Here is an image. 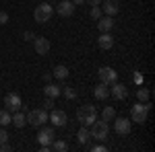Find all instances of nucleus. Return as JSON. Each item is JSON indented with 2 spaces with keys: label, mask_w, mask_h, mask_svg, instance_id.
<instances>
[{
  "label": "nucleus",
  "mask_w": 155,
  "mask_h": 152,
  "mask_svg": "<svg viewBox=\"0 0 155 152\" xmlns=\"http://www.w3.org/2000/svg\"><path fill=\"white\" fill-rule=\"evenodd\" d=\"M77 119L81 121V126H87V128H89V126L97 119L95 105H83V107H79V109H77Z\"/></svg>",
  "instance_id": "f257e3e1"
},
{
  "label": "nucleus",
  "mask_w": 155,
  "mask_h": 152,
  "mask_svg": "<svg viewBox=\"0 0 155 152\" xmlns=\"http://www.w3.org/2000/svg\"><path fill=\"white\" fill-rule=\"evenodd\" d=\"M149 109H151L149 101H147V103H141V101H139V105H132V109H130V121L139 123V126H143L145 121H147V117H149Z\"/></svg>",
  "instance_id": "f03ea898"
},
{
  "label": "nucleus",
  "mask_w": 155,
  "mask_h": 152,
  "mask_svg": "<svg viewBox=\"0 0 155 152\" xmlns=\"http://www.w3.org/2000/svg\"><path fill=\"white\" fill-rule=\"evenodd\" d=\"M52 14H54V6L48 4V2H41V4H37L35 11H33V19H35V23L44 25L52 19Z\"/></svg>",
  "instance_id": "7ed1b4c3"
},
{
  "label": "nucleus",
  "mask_w": 155,
  "mask_h": 152,
  "mask_svg": "<svg viewBox=\"0 0 155 152\" xmlns=\"http://www.w3.org/2000/svg\"><path fill=\"white\" fill-rule=\"evenodd\" d=\"M89 132H91V138H93V140L106 142L107 134H110V126H107V121H104V119H101V121L95 119V121L91 123V129H89Z\"/></svg>",
  "instance_id": "20e7f679"
},
{
  "label": "nucleus",
  "mask_w": 155,
  "mask_h": 152,
  "mask_svg": "<svg viewBox=\"0 0 155 152\" xmlns=\"http://www.w3.org/2000/svg\"><path fill=\"white\" fill-rule=\"evenodd\" d=\"M25 119H27L29 126H33V128H41V126L48 121V113H46V109H31V111L25 115Z\"/></svg>",
  "instance_id": "39448f33"
},
{
  "label": "nucleus",
  "mask_w": 155,
  "mask_h": 152,
  "mask_svg": "<svg viewBox=\"0 0 155 152\" xmlns=\"http://www.w3.org/2000/svg\"><path fill=\"white\" fill-rule=\"evenodd\" d=\"M97 76H99V82H104V84H112V82L118 80V72L114 70V68H110V66L99 68L97 70Z\"/></svg>",
  "instance_id": "423d86ee"
},
{
  "label": "nucleus",
  "mask_w": 155,
  "mask_h": 152,
  "mask_svg": "<svg viewBox=\"0 0 155 152\" xmlns=\"http://www.w3.org/2000/svg\"><path fill=\"white\" fill-rule=\"evenodd\" d=\"M21 105H23V101H21V97H19L17 93H8L6 97H4V109H6V111L15 113V111L21 109Z\"/></svg>",
  "instance_id": "0eeeda50"
},
{
  "label": "nucleus",
  "mask_w": 155,
  "mask_h": 152,
  "mask_svg": "<svg viewBox=\"0 0 155 152\" xmlns=\"http://www.w3.org/2000/svg\"><path fill=\"white\" fill-rule=\"evenodd\" d=\"M110 95H112V99H116V101H124V99L128 97V88H126V84H120V82L116 80V82L110 84Z\"/></svg>",
  "instance_id": "6e6552de"
},
{
  "label": "nucleus",
  "mask_w": 155,
  "mask_h": 152,
  "mask_svg": "<svg viewBox=\"0 0 155 152\" xmlns=\"http://www.w3.org/2000/svg\"><path fill=\"white\" fill-rule=\"evenodd\" d=\"M48 119L54 123V128H64V126L68 123V117H66V113H64L62 109H52V113L48 115Z\"/></svg>",
  "instance_id": "1a4fd4ad"
},
{
  "label": "nucleus",
  "mask_w": 155,
  "mask_h": 152,
  "mask_svg": "<svg viewBox=\"0 0 155 152\" xmlns=\"http://www.w3.org/2000/svg\"><path fill=\"white\" fill-rule=\"evenodd\" d=\"M114 129L120 136H128L130 134V119H126V117H114Z\"/></svg>",
  "instance_id": "9d476101"
},
{
  "label": "nucleus",
  "mask_w": 155,
  "mask_h": 152,
  "mask_svg": "<svg viewBox=\"0 0 155 152\" xmlns=\"http://www.w3.org/2000/svg\"><path fill=\"white\" fill-rule=\"evenodd\" d=\"M101 12H106L107 17H114L120 12V0H101Z\"/></svg>",
  "instance_id": "9b49d317"
},
{
  "label": "nucleus",
  "mask_w": 155,
  "mask_h": 152,
  "mask_svg": "<svg viewBox=\"0 0 155 152\" xmlns=\"http://www.w3.org/2000/svg\"><path fill=\"white\" fill-rule=\"evenodd\" d=\"M54 138H56V132H54V128H48V126H44V128L39 129V134H37L39 144H52Z\"/></svg>",
  "instance_id": "f8f14e48"
},
{
  "label": "nucleus",
  "mask_w": 155,
  "mask_h": 152,
  "mask_svg": "<svg viewBox=\"0 0 155 152\" xmlns=\"http://www.w3.org/2000/svg\"><path fill=\"white\" fill-rule=\"evenodd\" d=\"M33 41H35V54L37 56H46L50 51V47H52L50 45V39H46V37H35Z\"/></svg>",
  "instance_id": "ddd939ff"
},
{
  "label": "nucleus",
  "mask_w": 155,
  "mask_h": 152,
  "mask_svg": "<svg viewBox=\"0 0 155 152\" xmlns=\"http://www.w3.org/2000/svg\"><path fill=\"white\" fill-rule=\"evenodd\" d=\"M72 12H74V4H72L71 0H62L58 4V14L60 17L68 19V17H72Z\"/></svg>",
  "instance_id": "4468645a"
},
{
  "label": "nucleus",
  "mask_w": 155,
  "mask_h": 152,
  "mask_svg": "<svg viewBox=\"0 0 155 152\" xmlns=\"http://www.w3.org/2000/svg\"><path fill=\"white\" fill-rule=\"evenodd\" d=\"M93 95H95L97 101H106L107 97H110V84H104V82H99L97 86H93Z\"/></svg>",
  "instance_id": "2eb2a0df"
},
{
  "label": "nucleus",
  "mask_w": 155,
  "mask_h": 152,
  "mask_svg": "<svg viewBox=\"0 0 155 152\" xmlns=\"http://www.w3.org/2000/svg\"><path fill=\"white\" fill-rule=\"evenodd\" d=\"M97 45H99V49H112L114 47V37L110 35V33H101V35L97 37Z\"/></svg>",
  "instance_id": "dca6fc26"
},
{
  "label": "nucleus",
  "mask_w": 155,
  "mask_h": 152,
  "mask_svg": "<svg viewBox=\"0 0 155 152\" xmlns=\"http://www.w3.org/2000/svg\"><path fill=\"white\" fill-rule=\"evenodd\" d=\"M112 27H114V19L112 17H104V19H97V29L101 31V33H110L112 31Z\"/></svg>",
  "instance_id": "f3484780"
},
{
  "label": "nucleus",
  "mask_w": 155,
  "mask_h": 152,
  "mask_svg": "<svg viewBox=\"0 0 155 152\" xmlns=\"http://www.w3.org/2000/svg\"><path fill=\"white\" fill-rule=\"evenodd\" d=\"M11 123L15 126V128H25V123H27L25 113H21V111H15V113L11 115Z\"/></svg>",
  "instance_id": "a211bd4d"
},
{
  "label": "nucleus",
  "mask_w": 155,
  "mask_h": 152,
  "mask_svg": "<svg viewBox=\"0 0 155 152\" xmlns=\"http://www.w3.org/2000/svg\"><path fill=\"white\" fill-rule=\"evenodd\" d=\"M77 140H79V144H87V142L91 140V132H89L87 126H83V128L77 132Z\"/></svg>",
  "instance_id": "6ab92c4d"
},
{
  "label": "nucleus",
  "mask_w": 155,
  "mask_h": 152,
  "mask_svg": "<svg viewBox=\"0 0 155 152\" xmlns=\"http://www.w3.org/2000/svg\"><path fill=\"white\" fill-rule=\"evenodd\" d=\"M60 93H62V88L56 86V84H46V86H44V95H46V97L56 99V97H60Z\"/></svg>",
  "instance_id": "aec40b11"
},
{
  "label": "nucleus",
  "mask_w": 155,
  "mask_h": 152,
  "mask_svg": "<svg viewBox=\"0 0 155 152\" xmlns=\"http://www.w3.org/2000/svg\"><path fill=\"white\" fill-rule=\"evenodd\" d=\"M54 76H56L58 80H66V78H68V68H66V66H56V68H54Z\"/></svg>",
  "instance_id": "412c9836"
},
{
  "label": "nucleus",
  "mask_w": 155,
  "mask_h": 152,
  "mask_svg": "<svg viewBox=\"0 0 155 152\" xmlns=\"http://www.w3.org/2000/svg\"><path fill=\"white\" fill-rule=\"evenodd\" d=\"M50 146H52V150H56V152H66V150H68V144H66V142H62V140H56V138L52 140Z\"/></svg>",
  "instance_id": "4be33fe9"
},
{
  "label": "nucleus",
  "mask_w": 155,
  "mask_h": 152,
  "mask_svg": "<svg viewBox=\"0 0 155 152\" xmlns=\"http://www.w3.org/2000/svg\"><path fill=\"white\" fill-rule=\"evenodd\" d=\"M114 117H116V109L114 107H106L104 113H101V119L104 121H114Z\"/></svg>",
  "instance_id": "5701e85b"
},
{
  "label": "nucleus",
  "mask_w": 155,
  "mask_h": 152,
  "mask_svg": "<svg viewBox=\"0 0 155 152\" xmlns=\"http://www.w3.org/2000/svg\"><path fill=\"white\" fill-rule=\"evenodd\" d=\"M11 111H6V109H2L0 111V128H4V126H8L11 123Z\"/></svg>",
  "instance_id": "b1692460"
},
{
  "label": "nucleus",
  "mask_w": 155,
  "mask_h": 152,
  "mask_svg": "<svg viewBox=\"0 0 155 152\" xmlns=\"http://www.w3.org/2000/svg\"><path fill=\"white\" fill-rule=\"evenodd\" d=\"M149 97H151L149 88H139V91H137V99H139L141 103H147V101H149Z\"/></svg>",
  "instance_id": "393cba45"
},
{
  "label": "nucleus",
  "mask_w": 155,
  "mask_h": 152,
  "mask_svg": "<svg viewBox=\"0 0 155 152\" xmlns=\"http://www.w3.org/2000/svg\"><path fill=\"white\" fill-rule=\"evenodd\" d=\"M62 93H64L66 99H74V97H77V91H74L72 86H64V88H62Z\"/></svg>",
  "instance_id": "a878e982"
},
{
  "label": "nucleus",
  "mask_w": 155,
  "mask_h": 152,
  "mask_svg": "<svg viewBox=\"0 0 155 152\" xmlns=\"http://www.w3.org/2000/svg\"><path fill=\"white\" fill-rule=\"evenodd\" d=\"M89 14H91V19H101V8H99V4L97 6H91V11H89Z\"/></svg>",
  "instance_id": "bb28decb"
},
{
  "label": "nucleus",
  "mask_w": 155,
  "mask_h": 152,
  "mask_svg": "<svg viewBox=\"0 0 155 152\" xmlns=\"http://www.w3.org/2000/svg\"><path fill=\"white\" fill-rule=\"evenodd\" d=\"M44 109H54V99H52V97H46V101H44Z\"/></svg>",
  "instance_id": "cd10ccee"
},
{
  "label": "nucleus",
  "mask_w": 155,
  "mask_h": 152,
  "mask_svg": "<svg viewBox=\"0 0 155 152\" xmlns=\"http://www.w3.org/2000/svg\"><path fill=\"white\" fill-rule=\"evenodd\" d=\"M4 142H8V134L4 128H0V144H4Z\"/></svg>",
  "instance_id": "c85d7f7f"
},
{
  "label": "nucleus",
  "mask_w": 155,
  "mask_h": 152,
  "mask_svg": "<svg viewBox=\"0 0 155 152\" xmlns=\"http://www.w3.org/2000/svg\"><path fill=\"white\" fill-rule=\"evenodd\" d=\"M23 39H25V41H33V39H35V33H33V31H25Z\"/></svg>",
  "instance_id": "c756f323"
},
{
  "label": "nucleus",
  "mask_w": 155,
  "mask_h": 152,
  "mask_svg": "<svg viewBox=\"0 0 155 152\" xmlns=\"http://www.w3.org/2000/svg\"><path fill=\"white\" fill-rule=\"evenodd\" d=\"M6 23H8V12L0 11V25H6Z\"/></svg>",
  "instance_id": "7c9ffc66"
},
{
  "label": "nucleus",
  "mask_w": 155,
  "mask_h": 152,
  "mask_svg": "<svg viewBox=\"0 0 155 152\" xmlns=\"http://www.w3.org/2000/svg\"><path fill=\"white\" fill-rule=\"evenodd\" d=\"M12 146L8 144V142H4V144H0V152H11Z\"/></svg>",
  "instance_id": "2f4dec72"
},
{
  "label": "nucleus",
  "mask_w": 155,
  "mask_h": 152,
  "mask_svg": "<svg viewBox=\"0 0 155 152\" xmlns=\"http://www.w3.org/2000/svg\"><path fill=\"white\" fill-rule=\"evenodd\" d=\"M91 150H93V152H106L107 148H106V146H93Z\"/></svg>",
  "instance_id": "473e14b6"
},
{
  "label": "nucleus",
  "mask_w": 155,
  "mask_h": 152,
  "mask_svg": "<svg viewBox=\"0 0 155 152\" xmlns=\"http://www.w3.org/2000/svg\"><path fill=\"white\" fill-rule=\"evenodd\" d=\"M89 6H97V4H101V0H85Z\"/></svg>",
  "instance_id": "72a5a7b5"
},
{
  "label": "nucleus",
  "mask_w": 155,
  "mask_h": 152,
  "mask_svg": "<svg viewBox=\"0 0 155 152\" xmlns=\"http://www.w3.org/2000/svg\"><path fill=\"white\" fill-rule=\"evenodd\" d=\"M71 2H72V4H74V6H79V4H83L85 0H71Z\"/></svg>",
  "instance_id": "f704fd0d"
}]
</instances>
